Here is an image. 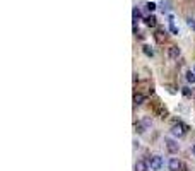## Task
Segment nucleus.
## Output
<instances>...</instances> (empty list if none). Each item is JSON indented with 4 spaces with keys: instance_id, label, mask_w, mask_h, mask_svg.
I'll return each mask as SVG.
<instances>
[{
    "instance_id": "nucleus-7",
    "label": "nucleus",
    "mask_w": 195,
    "mask_h": 171,
    "mask_svg": "<svg viewBox=\"0 0 195 171\" xmlns=\"http://www.w3.org/2000/svg\"><path fill=\"white\" fill-rule=\"evenodd\" d=\"M133 171H149V163H146V161H137L135 164H133Z\"/></svg>"
},
{
    "instance_id": "nucleus-18",
    "label": "nucleus",
    "mask_w": 195,
    "mask_h": 171,
    "mask_svg": "<svg viewBox=\"0 0 195 171\" xmlns=\"http://www.w3.org/2000/svg\"><path fill=\"white\" fill-rule=\"evenodd\" d=\"M193 72H195V67H193Z\"/></svg>"
},
{
    "instance_id": "nucleus-12",
    "label": "nucleus",
    "mask_w": 195,
    "mask_h": 171,
    "mask_svg": "<svg viewBox=\"0 0 195 171\" xmlns=\"http://www.w3.org/2000/svg\"><path fill=\"white\" fill-rule=\"evenodd\" d=\"M187 81H188L190 84H195V72H192V70L187 72Z\"/></svg>"
},
{
    "instance_id": "nucleus-9",
    "label": "nucleus",
    "mask_w": 195,
    "mask_h": 171,
    "mask_svg": "<svg viewBox=\"0 0 195 171\" xmlns=\"http://www.w3.org/2000/svg\"><path fill=\"white\" fill-rule=\"evenodd\" d=\"M144 103H146V96L137 93L135 96H133V104H135V106H140V104H144Z\"/></svg>"
},
{
    "instance_id": "nucleus-8",
    "label": "nucleus",
    "mask_w": 195,
    "mask_h": 171,
    "mask_svg": "<svg viewBox=\"0 0 195 171\" xmlns=\"http://www.w3.org/2000/svg\"><path fill=\"white\" fill-rule=\"evenodd\" d=\"M144 23H146V26H149V28H156V24H158V19H156V16H147V17H144Z\"/></svg>"
},
{
    "instance_id": "nucleus-11",
    "label": "nucleus",
    "mask_w": 195,
    "mask_h": 171,
    "mask_svg": "<svg viewBox=\"0 0 195 171\" xmlns=\"http://www.w3.org/2000/svg\"><path fill=\"white\" fill-rule=\"evenodd\" d=\"M132 16H133V23H137V21H140V19H142V14H140V10L137 9V7L132 10Z\"/></svg>"
},
{
    "instance_id": "nucleus-1",
    "label": "nucleus",
    "mask_w": 195,
    "mask_h": 171,
    "mask_svg": "<svg viewBox=\"0 0 195 171\" xmlns=\"http://www.w3.org/2000/svg\"><path fill=\"white\" fill-rule=\"evenodd\" d=\"M187 132H188V127H187L185 123H182V122H176L175 125L171 127V135L176 137V139H182V137H185Z\"/></svg>"
},
{
    "instance_id": "nucleus-13",
    "label": "nucleus",
    "mask_w": 195,
    "mask_h": 171,
    "mask_svg": "<svg viewBox=\"0 0 195 171\" xmlns=\"http://www.w3.org/2000/svg\"><path fill=\"white\" fill-rule=\"evenodd\" d=\"M169 31H171L173 34H178V28L173 24V17H169Z\"/></svg>"
},
{
    "instance_id": "nucleus-3",
    "label": "nucleus",
    "mask_w": 195,
    "mask_h": 171,
    "mask_svg": "<svg viewBox=\"0 0 195 171\" xmlns=\"http://www.w3.org/2000/svg\"><path fill=\"white\" fill-rule=\"evenodd\" d=\"M164 144H166V149H168V152H171V154H178V151H180V145L176 140H173V139H169V137H166L164 139Z\"/></svg>"
},
{
    "instance_id": "nucleus-2",
    "label": "nucleus",
    "mask_w": 195,
    "mask_h": 171,
    "mask_svg": "<svg viewBox=\"0 0 195 171\" xmlns=\"http://www.w3.org/2000/svg\"><path fill=\"white\" fill-rule=\"evenodd\" d=\"M151 127H152V122H151L149 118H144V120H140V122H135L133 128H135L137 133H144L146 130H149Z\"/></svg>"
},
{
    "instance_id": "nucleus-4",
    "label": "nucleus",
    "mask_w": 195,
    "mask_h": 171,
    "mask_svg": "<svg viewBox=\"0 0 195 171\" xmlns=\"http://www.w3.org/2000/svg\"><path fill=\"white\" fill-rule=\"evenodd\" d=\"M149 166H151V169H154V171L161 169L162 168V158H161V156H151Z\"/></svg>"
},
{
    "instance_id": "nucleus-5",
    "label": "nucleus",
    "mask_w": 195,
    "mask_h": 171,
    "mask_svg": "<svg viewBox=\"0 0 195 171\" xmlns=\"http://www.w3.org/2000/svg\"><path fill=\"white\" fill-rule=\"evenodd\" d=\"M168 168H169V171H180V169H182V163H180V159L178 158H171V159H169V163H168Z\"/></svg>"
},
{
    "instance_id": "nucleus-10",
    "label": "nucleus",
    "mask_w": 195,
    "mask_h": 171,
    "mask_svg": "<svg viewBox=\"0 0 195 171\" xmlns=\"http://www.w3.org/2000/svg\"><path fill=\"white\" fill-rule=\"evenodd\" d=\"M154 38H156L158 43H162L166 39V31H162V29H158L156 34H154Z\"/></svg>"
},
{
    "instance_id": "nucleus-14",
    "label": "nucleus",
    "mask_w": 195,
    "mask_h": 171,
    "mask_svg": "<svg viewBox=\"0 0 195 171\" xmlns=\"http://www.w3.org/2000/svg\"><path fill=\"white\" fill-rule=\"evenodd\" d=\"M142 52L146 53L147 57H154V52H152V48H151V46H142Z\"/></svg>"
},
{
    "instance_id": "nucleus-17",
    "label": "nucleus",
    "mask_w": 195,
    "mask_h": 171,
    "mask_svg": "<svg viewBox=\"0 0 195 171\" xmlns=\"http://www.w3.org/2000/svg\"><path fill=\"white\" fill-rule=\"evenodd\" d=\"M192 152H193V156H195V145H193V147H192Z\"/></svg>"
},
{
    "instance_id": "nucleus-15",
    "label": "nucleus",
    "mask_w": 195,
    "mask_h": 171,
    "mask_svg": "<svg viewBox=\"0 0 195 171\" xmlns=\"http://www.w3.org/2000/svg\"><path fill=\"white\" fill-rule=\"evenodd\" d=\"M146 9L149 10V12H154V10H156V3H154V2H147L146 3Z\"/></svg>"
},
{
    "instance_id": "nucleus-16",
    "label": "nucleus",
    "mask_w": 195,
    "mask_h": 171,
    "mask_svg": "<svg viewBox=\"0 0 195 171\" xmlns=\"http://www.w3.org/2000/svg\"><path fill=\"white\" fill-rule=\"evenodd\" d=\"M183 94H185V96H192V91H190V87H183Z\"/></svg>"
},
{
    "instance_id": "nucleus-6",
    "label": "nucleus",
    "mask_w": 195,
    "mask_h": 171,
    "mask_svg": "<svg viewBox=\"0 0 195 171\" xmlns=\"http://www.w3.org/2000/svg\"><path fill=\"white\" fill-rule=\"evenodd\" d=\"M180 55H182V52H180L178 46H169L168 48V57L171 58V60H178Z\"/></svg>"
}]
</instances>
